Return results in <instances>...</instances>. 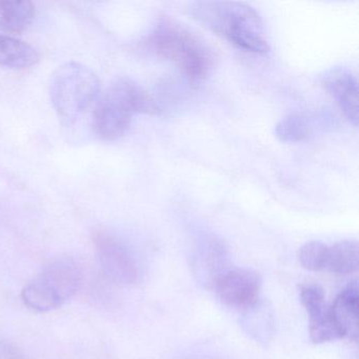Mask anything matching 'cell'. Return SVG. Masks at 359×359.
<instances>
[{
    "instance_id": "cell-4",
    "label": "cell",
    "mask_w": 359,
    "mask_h": 359,
    "mask_svg": "<svg viewBox=\"0 0 359 359\" xmlns=\"http://www.w3.org/2000/svg\"><path fill=\"white\" fill-rule=\"evenodd\" d=\"M97 75L79 62L58 67L51 77L50 97L62 125L71 127L100 96Z\"/></svg>"
},
{
    "instance_id": "cell-16",
    "label": "cell",
    "mask_w": 359,
    "mask_h": 359,
    "mask_svg": "<svg viewBox=\"0 0 359 359\" xmlns=\"http://www.w3.org/2000/svg\"><path fill=\"white\" fill-rule=\"evenodd\" d=\"M0 359H24L15 348L0 340Z\"/></svg>"
},
{
    "instance_id": "cell-11",
    "label": "cell",
    "mask_w": 359,
    "mask_h": 359,
    "mask_svg": "<svg viewBox=\"0 0 359 359\" xmlns=\"http://www.w3.org/2000/svg\"><path fill=\"white\" fill-rule=\"evenodd\" d=\"M34 15V5L31 1L0 0V31L3 32H24L32 24Z\"/></svg>"
},
{
    "instance_id": "cell-3",
    "label": "cell",
    "mask_w": 359,
    "mask_h": 359,
    "mask_svg": "<svg viewBox=\"0 0 359 359\" xmlns=\"http://www.w3.org/2000/svg\"><path fill=\"white\" fill-rule=\"evenodd\" d=\"M156 112V104L147 92L132 79L121 77L113 81L98 100L92 126L98 137L112 142L128 131L134 115Z\"/></svg>"
},
{
    "instance_id": "cell-6",
    "label": "cell",
    "mask_w": 359,
    "mask_h": 359,
    "mask_svg": "<svg viewBox=\"0 0 359 359\" xmlns=\"http://www.w3.org/2000/svg\"><path fill=\"white\" fill-rule=\"evenodd\" d=\"M93 243L100 266L112 280L125 285L137 280V262L125 243L104 231L94 234Z\"/></svg>"
},
{
    "instance_id": "cell-13",
    "label": "cell",
    "mask_w": 359,
    "mask_h": 359,
    "mask_svg": "<svg viewBox=\"0 0 359 359\" xmlns=\"http://www.w3.org/2000/svg\"><path fill=\"white\" fill-rule=\"evenodd\" d=\"M358 243L356 241H337L329 245L325 271L334 274L346 275L358 269Z\"/></svg>"
},
{
    "instance_id": "cell-12",
    "label": "cell",
    "mask_w": 359,
    "mask_h": 359,
    "mask_svg": "<svg viewBox=\"0 0 359 359\" xmlns=\"http://www.w3.org/2000/svg\"><path fill=\"white\" fill-rule=\"evenodd\" d=\"M39 60V53L32 46L0 34V67L22 70L34 66Z\"/></svg>"
},
{
    "instance_id": "cell-2",
    "label": "cell",
    "mask_w": 359,
    "mask_h": 359,
    "mask_svg": "<svg viewBox=\"0 0 359 359\" xmlns=\"http://www.w3.org/2000/svg\"><path fill=\"white\" fill-rule=\"evenodd\" d=\"M148 45L156 55L172 62L194 83L207 79L213 69V50L196 33L172 18L158 20Z\"/></svg>"
},
{
    "instance_id": "cell-15",
    "label": "cell",
    "mask_w": 359,
    "mask_h": 359,
    "mask_svg": "<svg viewBox=\"0 0 359 359\" xmlns=\"http://www.w3.org/2000/svg\"><path fill=\"white\" fill-rule=\"evenodd\" d=\"M329 245L321 241H313L304 243L298 252L300 264L309 271L325 270Z\"/></svg>"
},
{
    "instance_id": "cell-10",
    "label": "cell",
    "mask_w": 359,
    "mask_h": 359,
    "mask_svg": "<svg viewBox=\"0 0 359 359\" xmlns=\"http://www.w3.org/2000/svg\"><path fill=\"white\" fill-rule=\"evenodd\" d=\"M334 323L342 338L357 341L358 338L359 294L356 281L348 283L330 306Z\"/></svg>"
},
{
    "instance_id": "cell-8",
    "label": "cell",
    "mask_w": 359,
    "mask_h": 359,
    "mask_svg": "<svg viewBox=\"0 0 359 359\" xmlns=\"http://www.w3.org/2000/svg\"><path fill=\"white\" fill-rule=\"evenodd\" d=\"M300 302L309 316V332L314 344L341 339L339 331L325 302V292L318 285H306L300 290Z\"/></svg>"
},
{
    "instance_id": "cell-5",
    "label": "cell",
    "mask_w": 359,
    "mask_h": 359,
    "mask_svg": "<svg viewBox=\"0 0 359 359\" xmlns=\"http://www.w3.org/2000/svg\"><path fill=\"white\" fill-rule=\"evenodd\" d=\"M83 270L72 258L53 260L22 291V302L36 312H49L66 304L79 291Z\"/></svg>"
},
{
    "instance_id": "cell-7",
    "label": "cell",
    "mask_w": 359,
    "mask_h": 359,
    "mask_svg": "<svg viewBox=\"0 0 359 359\" xmlns=\"http://www.w3.org/2000/svg\"><path fill=\"white\" fill-rule=\"evenodd\" d=\"M212 287L222 304L249 310L257 304L262 279L250 269H226L214 279Z\"/></svg>"
},
{
    "instance_id": "cell-14",
    "label": "cell",
    "mask_w": 359,
    "mask_h": 359,
    "mask_svg": "<svg viewBox=\"0 0 359 359\" xmlns=\"http://www.w3.org/2000/svg\"><path fill=\"white\" fill-rule=\"evenodd\" d=\"M312 129L308 117L300 113H292L277 123L275 134L281 142H299L311 135Z\"/></svg>"
},
{
    "instance_id": "cell-1",
    "label": "cell",
    "mask_w": 359,
    "mask_h": 359,
    "mask_svg": "<svg viewBox=\"0 0 359 359\" xmlns=\"http://www.w3.org/2000/svg\"><path fill=\"white\" fill-rule=\"evenodd\" d=\"M188 11L196 22L238 49L256 54L270 51L262 18L248 4L196 1L189 6Z\"/></svg>"
},
{
    "instance_id": "cell-9",
    "label": "cell",
    "mask_w": 359,
    "mask_h": 359,
    "mask_svg": "<svg viewBox=\"0 0 359 359\" xmlns=\"http://www.w3.org/2000/svg\"><path fill=\"white\" fill-rule=\"evenodd\" d=\"M321 85L332 96L354 127L358 125V81L356 75L346 68L336 67L325 71Z\"/></svg>"
}]
</instances>
